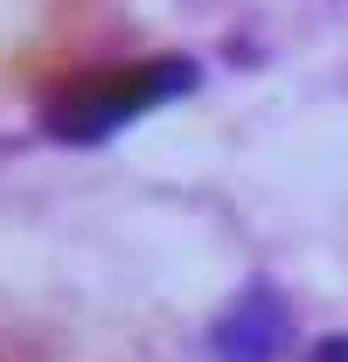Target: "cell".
I'll list each match as a JSON object with an SVG mask.
<instances>
[{
	"label": "cell",
	"mask_w": 348,
	"mask_h": 362,
	"mask_svg": "<svg viewBox=\"0 0 348 362\" xmlns=\"http://www.w3.org/2000/svg\"><path fill=\"white\" fill-rule=\"evenodd\" d=\"M202 84V63L195 56H139V63H98V70H70L63 84L42 90L35 105V126L56 146H105L126 126L153 119L161 105L188 98Z\"/></svg>",
	"instance_id": "1"
},
{
	"label": "cell",
	"mask_w": 348,
	"mask_h": 362,
	"mask_svg": "<svg viewBox=\"0 0 348 362\" xmlns=\"http://www.w3.org/2000/svg\"><path fill=\"white\" fill-rule=\"evenodd\" d=\"M293 341V314L272 286H244L209 327V362H279Z\"/></svg>",
	"instance_id": "2"
},
{
	"label": "cell",
	"mask_w": 348,
	"mask_h": 362,
	"mask_svg": "<svg viewBox=\"0 0 348 362\" xmlns=\"http://www.w3.org/2000/svg\"><path fill=\"white\" fill-rule=\"evenodd\" d=\"M306 362H348V334H335V341H320Z\"/></svg>",
	"instance_id": "3"
}]
</instances>
